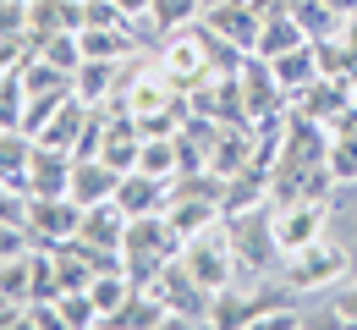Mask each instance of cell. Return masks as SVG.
<instances>
[{"label":"cell","instance_id":"obj_4","mask_svg":"<svg viewBox=\"0 0 357 330\" xmlns=\"http://www.w3.org/2000/svg\"><path fill=\"white\" fill-rule=\"evenodd\" d=\"M324 226H330L324 198H286V204L275 209V242H280V253H297V248L319 242Z\"/></svg>","mask_w":357,"mask_h":330},{"label":"cell","instance_id":"obj_15","mask_svg":"<svg viewBox=\"0 0 357 330\" xmlns=\"http://www.w3.org/2000/svg\"><path fill=\"white\" fill-rule=\"evenodd\" d=\"M335 320H341V325H357V281L335 297Z\"/></svg>","mask_w":357,"mask_h":330},{"label":"cell","instance_id":"obj_10","mask_svg":"<svg viewBox=\"0 0 357 330\" xmlns=\"http://www.w3.org/2000/svg\"><path fill=\"white\" fill-rule=\"evenodd\" d=\"M297 45H308V33H303V22H297L291 11L259 22V45H253V50H259L264 61H275V55H286V50H297Z\"/></svg>","mask_w":357,"mask_h":330},{"label":"cell","instance_id":"obj_5","mask_svg":"<svg viewBox=\"0 0 357 330\" xmlns=\"http://www.w3.org/2000/svg\"><path fill=\"white\" fill-rule=\"evenodd\" d=\"M83 226V204L77 198H28V232L39 248H55V242H66V237H77Z\"/></svg>","mask_w":357,"mask_h":330},{"label":"cell","instance_id":"obj_12","mask_svg":"<svg viewBox=\"0 0 357 330\" xmlns=\"http://www.w3.org/2000/svg\"><path fill=\"white\" fill-rule=\"evenodd\" d=\"M137 171H149V177H171V171H181V143H165V138H154V133H143Z\"/></svg>","mask_w":357,"mask_h":330},{"label":"cell","instance_id":"obj_6","mask_svg":"<svg viewBox=\"0 0 357 330\" xmlns=\"http://www.w3.org/2000/svg\"><path fill=\"white\" fill-rule=\"evenodd\" d=\"M72 149H50V143L33 138V160H28V177H22V193L28 198H61L72 188Z\"/></svg>","mask_w":357,"mask_h":330},{"label":"cell","instance_id":"obj_13","mask_svg":"<svg viewBox=\"0 0 357 330\" xmlns=\"http://www.w3.org/2000/svg\"><path fill=\"white\" fill-rule=\"evenodd\" d=\"M171 226H176V237L187 242V237H198V232H209L215 220H220V209L209 204V198H187V204H176L171 215H165Z\"/></svg>","mask_w":357,"mask_h":330},{"label":"cell","instance_id":"obj_14","mask_svg":"<svg viewBox=\"0 0 357 330\" xmlns=\"http://www.w3.org/2000/svg\"><path fill=\"white\" fill-rule=\"evenodd\" d=\"M149 11H154V17L165 22V28H176L181 17H192V11H204V0H154Z\"/></svg>","mask_w":357,"mask_h":330},{"label":"cell","instance_id":"obj_2","mask_svg":"<svg viewBox=\"0 0 357 330\" xmlns=\"http://www.w3.org/2000/svg\"><path fill=\"white\" fill-rule=\"evenodd\" d=\"M225 242L236 253V270H248V276L269 270L275 253H280V242H275V209H236L225 220Z\"/></svg>","mask_w":357,"mask_h":330},{"label":"cell","instance_id":"obj_7","mask_svg":"<svg viewBox=\"0 0 357 330\" xmlns=\"http://www.w3.org/2000/svg\"><path fill=\"white\" fill-rule=\"evenodd\" d=\"M89 116H93V105H89V99H77V89H72V94L61 99L39 127H33V138L50 143V149H72V154H77V138H83Z\"/></svg>","mask_w":357,"mask_h":330},{"label":"cell","instance_id":"obj_9","mask_svg":"<svg viewBox=\"0 0 357 330\" xmlns=\"http://www.w3.org/2000/svg\"><path fill=\"white\" fill-rule=\"evenodd\" d=\"M116 204L127 215H160L165 209V177H149V171H121V188H116Z\"/></svg>","mask_w":357,"mask_h":330},{"label":"cell","instance_id":"obj_11","mask_svg":"<svg viewBox=\"0 0 357 330\" xmlns=\"http://www.w3.org/2000/svg\"><path fill=\"white\" fill-rule=\"evenodd\" d=\"M110 77H116V61H105V55H83V66L72 72V89H77V99H105L110 94Z\"/></svg>","mask_w":357,"mask_h":330},{"label":"cell","instance_id":"obj_3","mask_svg":"<svg viewBox=\"0 0 357 330\" xmlns=\"http://www.w3.org/2000/svg\"><path fill=\"white\" fill-rule=\"evenodd\" d=\"M181 264L198 276V281L209 286V292H225L231 286V276H236V253H231V242H225V226H209V232L187 237L176 253Z\"/></svg>","mask_w":357,"mask_h":330},{"label":"cell","instance_id":"obj_16","mask_svg":"<svg viewBox=\"0 0 357 330\" xmlns=\"http://www.w3.org/2000/svg\"><path fill=\"white\" fill-rule=\"evenodd\" d=\"M0 6H6V0H0Z\"/></svg>","mask_w":357,"mask_h":330},{"label":"cell","instance_id":"obj_1","mask_svg":"<svg viewBox=\"0 0 357 330\" xmlns=\"http://www.w3.org/2000/svg\"><path fill=\"white\" fill-rule=\"evenodd\" d=\"M352 276V253L341 242H308L297 253H286V292H330Z\"/></svg>","mask_w":357,"mask_h":330},{"label":"cell","instance_id":"obj_8","mask_svg":"<svg viewBox=\"0 0 357 330\" xmlns=\"http://www.w3.org/2000/svg\"><path fill=\"white\" fill-rule=\"evenodd\" d=\"M116 188H121V171L110 160H99V154H77L72 160V188H66V198H77L83 209L89 204H110Z\"/></svg>","mask_w":357,"mask_h":330}]
</instances>
